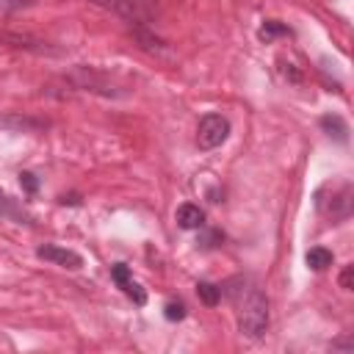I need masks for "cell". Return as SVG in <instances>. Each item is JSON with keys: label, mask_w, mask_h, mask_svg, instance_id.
<instances>
[{"label": "cell", "mask_w": 354, "mask_h": 354, "mask_svg": "<svg viewBox=\"0 0 354 354\" xmlns=\"http://www.w3.org/2000/svg\"><path fill=\"white\" fill-rule=\"evenodd\" d=\"M238 329L241 335L258 340L266 335L269 329V299L263 296V291L258 288H249L244 302H241V310H238Z\"/></svg>", "instance_id": "6da1fadb"}, {"label": "cell", "mask_w": 354, "mask_h": 354, "mask_svg": "<svg viewBox=\"0 0 354 354\" xmlns=\"http://www.w3.org/2000/svg\"><path fill=\"white\" fill-rule=\"evenodd\" d=\"M227 136H230L227 116H222V114L202 116V122L197 127V144H200V149H216V147H222L227 141Z\"/></svg>", "instance_id": "7a4b0ae2"}, {"label": "cell", "mask_w": 354, "mask_h": 354, "mask_svg": "<svg viewBox=\"0 0 354 354\" xmlns=\"http://www.w3.org/2000/svg\"><path fill=\"white\" fill-rule=\"evenodd\" d=\"M70 81L83 92H94V94H103V97H122V92H116V86L105 75H100L89 67H75L70 72Z\"/></svg>", "instance_id": "3957f363"}, {"label": "cell", "mask_w": 354, "mask_h": 354, "mask_svg": "<svg viewBox=\"0 0 354 354\" xmlns=\"http://www.w3.org/2000/svg\"><path fill=\"white\" fill-rule=\"evenodd\" d=\"M114 14H119L130 25H149L158 14V3L155 0H116Z\"/></svg>", "instance_id": "277c9868"}, {"label": "cell", "mask_w": 354, "mask_h": 354, "mask_svg": "<svg viewBox=\"0 0 354 354\" xmlns=\"http://www.w3.org/2000/svg\"><path fill=\"white\" fill-rule=\"evenodd\" d=\"M318 208H321V214L329 216L332 222L346 219V216L351 214V186L343 183V186L332 189V200H329V202H326V200H318Z\"/></svg>", "instance_id": "5b68a950"}, {"label": "cell", "mask_w": 354, "mask_h": 354, "mask_svg": "<svg viewBox=\"0 0 354 354\" xmlns=\"http://www.w3.org/2000/svg\"><path fill=\"white\" fill-rule=\"evenodd\" d=\"M48 127L45 119H37V116H28V114H17V111H9V114H0V130H14V133H42Z\"/></svg>", "instance_id": "8992f818"}, {"label": "cell", "mask_w": 354, "mask_h": 354, "mask_svg": "<svg viewBox=\"0 0 354 354\" xmlns=\"http://www.w3.org/2000/svg\"><path fill=\"white\" fill-rule=\"evenodd\" d=\"M37 258L42 260H50L56 266H64V269H81L83 266V258L72 249H64V247H56V244H48V247H39L37 249Z\"/></svg>", "instance_id": "52a82bcc"}, {"label": "cell", "mask_w": 354, "mask_h": 354, "mask_svg": "<svg viewBox=\"0 0 354 354\" xmlns=\"http://www.w3.org/2000/svg\"><path fill=\"white\" fill-rule=\"evenodd\" d=\"M0 42H6L17 50H31V53H39V56H56L59 50L50 48L48 42L37 39V37H28V34H0Z\"/></svg>", "instance_id": "ba28073f"}, {"label": "cell", "mask_w": 354, "mask_h": 354, "mask_svg": "<svg viewBox=\"0 0 354 354\" xmlns=\"http://www.w3.org/2000/svg\"><path fill=\"white\" fill-rule=\"evenodd\" d=\"M177 225H180L183 230H200L205 225V211L200 205L186 202V205L177 208Z\"/></svg>", "instance_id": "9c48e42d"}, {"label": "cell", "mask_w": 354, "mask_h": 354, "mask_svg": "<svg viewBox=\"0 0 354 354\" xmlns=\"http://www.w3.org/2000/svg\"><path fill=\"white\" fill-rule=\"evenodd\" d=\"M0 216H6V219H12V222H17V225H31L34 219H31V214L25 211V208H20L9 194H3L0 191Z\"/></svg>", "instance_id": "30bf717a"}, {"label": "cell", "mask_w": 354, "mask_h": 354, "mask_svg": "<svg viewBox=\"0 0 354 354\" xmlns=\"http://www.w3.org/2000/svg\"><path fill=\"white\" fill-rule=\"evenodd\" d=\"M321 127H324L326 136H332V138H337V141H346V138H348V125H346L337 114L321 116Z\"/></svg>", "instance_id": "8fae6325"}, {"label": "cell", "mask_w": 354, "mask_h": 354, "mask_svg": "<svg viewBox=\"0 0 354 354\" xmlns=\"http://www.w3.org/2000/svg\"><path fill=\"white\" fill-rule=\"evenodd\" d=\"M332 252L329 249H324V247H313L310 252H307V266L313 269V271H324L326 266H332Z\"/></svg>", "instance_id": "7c38bea8"}, {"label": "cell", "mask_w": 354, "mask_h": 354, "mask_svg": "<svg viewBox=\"0 0 354 354\" xmlns=\"http://www.w3.org/2000/svg\"><path fill=\"white\" fill-rule=\"evenodd\" d=\"M197 293H200V299H202L208 307L219 304V299H222V288L214 285V282H200V285H197Z\"/></svg>", "instance_id": "4fadbf2b"}, {"label": "cell", "mask_w": 354, "mask_h": 354, "mask_svg": "<svg viewBox=\"0 0 354 354\" xmlns=\"http://www.w3.org/2000/svg\"><path fill=\"white\" fill-rule=\"evenodd\" d=\"M163 315H166L169 321H183V318H186V304H183V302H166Z\"/></svg>", "instance_id": "5bb4252c"}, {"label": "cell", "mask_w": 354, "mask_h": 354, "mask_svg": "<svg viewBox=\"0 0 354 354\" xmlns=\"http://www.w3.org/2000/svg\"><path fill=\"white\" fill-rule=\"evenodd\" d=\"M280 34H291V28L280 25L277 20H269V23L260 28V39H271V37H280Z\"/></svg>", "instance_id": "9a60e30c"}, {"label": "cell", "mask_w": 354, "mask_h": 354, "mask_svg": "<svg viewBox=\"0 0 354 354\" xmlns=\"http://www.w3.org/2000/svg\"><path fill=\"white\" fill-rule=\"evenodd\" d=\"M111 277H114V282H116L119 288H125V285L130 282V271H127V266H125V263H116V266L111 269Z\"/></svg>", "instance_id": "2e32d148"}, {"label": "cell", "mask_w": 354, "mask_h": 354, "mask_svg": "<svg viewBox=\"0 0 354 354\" xmlns=\"http://www.w3.org/2000/svg\"><path fill=\"white\" fill-rule=\"evenodd\" d=\"M122 291H125V293H127V296H130L136 304H144V302H147V293H144V291H141V285H138V282H133V280H130V282H127Z\"/></svg>", "instance_id": "e0dca14e"}, {"label": "cell", "mask_w": 354, "mask_h": 354, "mask_svg": "<svg viewBox=\"0 0 354 354\" xmlns=\"http://www.w3.org/2000/svg\"><path fill=\"white\" fill-rule=\"evenodd\" d=\"M20 183H23V189H25L28 194H37V191H39V180H37L34 171H23V174H20Z\"/></svg>", "instance_id": "ac0fdd59"}, {"label": "cell", "mask_w": 354, "mask_h": 354, "mask_svg": "<svg viewBox=\"0 0 354 354\" xmlns=\"http://www.w3.org/2000/svg\"><path fill=\"white\" fill-rule=\"evenodd\" d=\"M340 288L343 291H351L354 288V266H346L343 274H340Z\"/></svg>", "instance_id": "d6986e66"}, {"label": "cell", "mask_w": 354, "mask_h": 354, "mask_svg": "<svg viewBox=\"0 0 354 354\" xmlns=\"http://www.w3.org/2000/svg\"><path fill=\"white\" fill-rule=\"evenodd\" d=\"M23 6H28V0H0V12H17Z\"/></svg>", "instance_id": "ffe728a7"}, {"label": "cell", "mask_w": 354, "mask_h": 354, "mask_svg": "<svg viewBox=\"0 0 354 354\" xmlns=\"http://www.w3.org/2000/svg\"><path fill=\"white\" fill-rule=\"evenodd\" d=\"M332 348H351V337H346V340H337V343H332Z\"/></svg>", "instance_id": "44dd1931"}]
</instances>
